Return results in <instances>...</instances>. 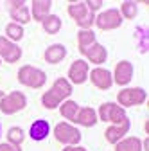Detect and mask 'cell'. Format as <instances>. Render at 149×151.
<instances>
[{
    "label": "cell",
    "instance_id": "cell-1",
    "mask_svg": "<svg viewBox=\"0 0 149 151\" xmlns=\"http://www.w3.org/2000/svg\"><path fill=\"white\" fill-rule=\"evenodd\" d=\"M72 93V86H70V83L67 81V79H63V78H59L58 81L54 83V86L47 92V93H43V97H42V103H43V106L45 108H56L63 99H67L68 96Z\"/></svg>",
    "mask_w": 149,
    "mask_h": 151
},
{
    "label": "cell",
    "instance_id": "cell-2",
    "mask_svg": "<svg viewBox=\"0 0 149 151\" xmlns=\"http://www.w3.org/2000/svg\"><path fill=\"white\" fill-rule=\"evenodd\" d=\"M18 79H20V83H24L25 86H31V88H40L45 85L47 81V76L45 72L38 70V68H34V67H22L20 72H18Z\"/></svg>",
    "mask_w": 149,
    "mask_h": 151
},
{
    "label": "cell",
    "instance_id": "cell-3",
    "mask_svg": "<svg viewBox=\"0 0 149 151\" xmlns=\"http://www.w3.org/2000/svg\"><path fill=\"white\" fill-rule=\"evenodd\" d=\"M68 14L83 27V31H88V29L92 27V24H94V20H95V18H94V13L86 7L85 2L70 4V6H68Z\"/></svg>",
    "mask_w": 149,
    "mask_h": 151
},
{
    "label": "cell",
    "instance_id": "cell-4",
    "mask_svg": "<svg viewBox=\"0 0 149 151\" xmlns=\"http://www.w3.org/2000/svg\"><path fill=\"white\" fill-rule=\"evenodd\" d=\"M25 104H27V99L22 92H11L9 96L2 97V101H0V110L4 113H7V115H11V113H16L22 108H25Z\"/></svg>",
    "mask_w": 149,
    "mask_h": 151
},
{
    "label": "cell",
    "instance_id": "cell-5",
    "mask_svg": "<svg viewBox=\"0 0 149 151\" xmlns=\"http://www.w3.org/2000/svg\"><path fill=\"white\" fill-rule=\"evenodd\" d=\"M54 135H56V139H58L59 142H63V144H77L81 140V133L74 126H70L67 122H59L58 126H56Z\"/></svg>",
    "mask_w": 149,
    "mask_h": 151
},
{
    "label": "cell",
    "instance_id": "cell-6",
    "mask_svg": "<svg viewBox=\"0 0 149 151\" xmlns=\"http://www.w3.org/2000/svg\"><path fill=\"white\" fill-rule=\"evenodd\" d=\"M97 27L102 29V31H110V29H115L122 24V16L117 9H108L106 13L99 14L97 16V20H95Z\"/></svg>",
    "mask_w": 149,
    "mask_h": 151
},
{
    "label": "cell",
    "instance_id": "cell-7",
    "mask_svg": "<svg viewBox=\"0 0 149 151\" xmlns=\"http://www.w3.org/2000/svg\"><path fill=\"white\" fill-rule=\"evenodd\" d=\"M119 103L122 106H135V104H142L145 101V92L142 88H126L117 96Z\"/></svg>",
    "mask_w": 149,
    "mask_h": 151
},
{
    "label": "cell",
    "instance_id": "cell-8",
    "mask_svg": "<svg viewBox=\"0 0 149 151\" xmlns=\"http://www.w3.org/2000/svg\"><path fill=\"white\" fill-rule=\"evenodd\" d=\"M99 115H101V119L106 121V122L117 124V122H120L122 119H126V111H124V108H120V106H117V104H113V103H106V104L101 106Z\"/></svg>",
    "mask_w": 149,
    "mask_h": 151
},
{
    "label": "cell",
    "instance_id": "cell-9",
    "mask_svg": "<svg viewBox=\"0 0 149 151\" xmlns=\"http://www.w3.org/2000/svg\"><path fill=\"white\" fill-rule=\"evenodd\" d=\"M0 56L9 61V63H14L20 60V56H22V50L18 49L14 43H11L7 38H0Z\"/></svg>",
    "mask_w": 149,
    "mask_h": 151
},
{
    "label": "cell",
    "instance_id": "cell-10",
    "mask_svg": "<svg viewBox=\"0 0 149 151\" xmlns=\"http://www.w3.org/2000/svg\"><path fill=\"white\" fill-rule=\"evenodd\" d=\"M128 129H129V121L128 119H122L120 122L110 126L106 129V140L111 142V144H117L120 140V137H124L128 133Z\"/></svg>",
    "mask_w": 149,
    "mask_h": 151
},
{
    "label": "cell",
    "instance_id": "cell-11",
    "mask_svg": "<svg viewBox=\"0 0 149 151\" xmlns=\"http://www.w3.org/2000/svg\"><path fill=\"white\" fill-rule=\"evenodd\" d=\"M90 79H92V83H94L97 88H101V90H108L111 86V83H113L111 74L106 68H94L92 74H90Z\"/></svg>",
    "mask_w": 149,
    "mask_h": 151
},
{
    "label": "cell",
    "instance_id": "cell-12",
    "mask_svg": "<svg viewBox=\"0 0 149 151\" xmlns=\"http://www.w3.org/2000/svg\"><path fill=\"white\" fill-rule=\"evenodd\" d=\"M86 76H88V65L83 61V60H77L74 61L70 70H68V78L76 83V85H81L86 81Z\"/></svg>",
    "mask_w": 149,
    "mask_h": 151
},
{
    "label": "cell",
    "instance_id": "cell-13",
    "mask_svg": "<svg viewBox=\"0 0 149 151\" xmlns=\"http://www.w3.org/2000/svg\"><path fill=\"white\" fill-rule=\"evenodd\" d=\"M133 76V65L129 61H119L115 67V83L117 85H128Z\"/></svg>",
    "mask_w": 149,
    "mask_h": 151
},
{
    "label": "cell",
    "instance_id": "cell-14",
    "mask_svg": "<svg viewBox=\"0 0 149 151\" xmlns=\"http://www.w3.org/2000/svg\"><path fill=\"white\" fill-rule=\"evenodd\" d=\"M83 54L86 56V58H88L92 63L101 65V63H104V61H106V49H104L102 45H99V43L90 45V47H88Z\"/></svg>",
    "mask_w": 149,
    "mask_h": 151
},
{
    "label": "cell",
    "instance_id": "cell-15",
    "mask_svg": "<svg viewBox=\"0 0 149 151\" xmlns=\"http://www.w3.org/2000/svg\"><path fill=\"white\" fill-rule=\"evenodd\" d=\"M50 6H52L50 0H34V2H32V16H34V20L43 22L45 18L49 16Z\"/></svg>",
    "mask_w": 149,
    "mask_h": 151
},
{
    "label": "cell",
    "instance_id": "cell-16",
    "mask_svg": "<svg viewBox=\"0 0 149 151\" xmlns=\"http://www.w3.org/2000/svg\"><path fill=\"white\" fill-rule=\"evenodd\" d=\"M49 122L47 121H36L32 126H31V137L32 140H43L47 135H49Z\"/></svg>",
    "mask_w": 149,
    "mask_h": 151
},
{
    "label": "cell",
    "instance_id": "cell-17",
    "mask_svg": "<svg viewBox=\"0 0 149 151\" xmlns=\"http://www.w3.org/2000/svg\"><path fill=\"white\" fill-rule=\"evenodd\" d=\"M74 121L83 124V126H94L95 121H97V115H95V111L92 110V108H81Z\"/></svg>",
    "mask_w": 149,
    "mask_h": 151
},
{
    "label": "cell",
    "instance_id": "cell-18",
    "mask_svg": "<svg viewBox=\"0 0 149 151\" xmlns=\"http://www.w3.org/2000/svg\"><path fill=\"white\" fill-rule=\"evenodd\" d=\"M11 6H13L11 7V16L20 24H27L29 22V11L24 6V2H11Z\"/></svg>",
    "mask_w": 149,
    "mask_h": 151
},
{
    "label": "cell",
    "instance_id": "cell-19",
    "mask_svg": "<svg viewBox=\"0 0 149 151\" xmlns=\"http://www.w3.org/2000/svg\"><path fill=\"white\" fill-rule=\"evenodd\" d=\"M65 56H67V50L63 45H52L45 50V60L49 63H59Z\"/></svg>",
    "mask_w": 149,
    "mask_h": 151
},
{
    "label": "cell",
    "instance_id": "cell-20",
    "mask_svg": "<svg viewBox=\"0 0 149 151\" xmlns=\"http://www.w3.org/2000/svg\"><path fill=\"white\" fill-rule=\"evenodd\" d=\"M115 151H142V142L137 137H129L126 140L117 142Z\"/></svg>",
    "mask_w": 149,
    "mask_h": 151
},
{
    "label": "cell",
    "instance_id": "cell-21",
    "mask_svg": "<svg viewBox=\"0 0 149 151\" xmlns=\"http://www.w3.org/2000/svg\"><path fill=\"white\" fill-rule=\"evenodd\" d=\"M77 40H79V50L85 52L90 45L95 43V34L92 32L90 29H88V31H81V32L77 34Z\"/></svg>",
    "mask_w": 149,
    "mask_h": 151
},
{
    "label": "cell",
    "instance_id": "cell-22",
    "mask_svg": "<svg viewBox=\"0 0 149 151\" xmlns=\"http://www.w3.org/2000/svg\"><path fill=\"white\" fill-rule=\"evenodd\" d=\"M43 29H45L49 34H56V32L61 29V20H59V16L49 14L45 20H43Z\"/></svg>",
    "mask_w": 149,
    "mask_h": 151
},
{
    "label": "cell",
    "instance_id": "cell-23",
    "mask_svg": "<svg viewBox=\"0 0 149 151\" xmlns=\"http://www.w3.org/2000/svg\"><path fill=\"white\" fill-rule=\"evenodd\" d=\"M77 108L79 106L74 103V101H67L61 106V115L67 117V119H70V121H74V119H76V115H77Z\"/></svg>",
    "mask_w": 149,
    "mask_h": 151
},
{
    "label": "cell",
    "instance_id": "cell-24",
    "mask_svg": "<svg viewBox=\"0 0 149 151\" xmlns=\"http://www.w3.org/2000/svg\"><path fill=\"white\" fill-rule=\"evenodd\" d=\"M7 139L13 146H20L24 142V131L20 128H11L9 133H7Z\"/></svg>",
    "mask_w": 149,
    "mask_h": 151
},
{
    "label": "cell",
    "instance_id": "cell-25",
    "mask_svg": "<svg viewBox=\"0 0 149 151\" xmlns=\"http://www.w3.org/2000/svg\"><path fill=\"white\" fill-rule=\"evenodd\" d=\"M7 36L11 38V40H22L24 29L18 25V24H9V25H7Z\"/></svg>",
    "mask_w": 149,
    "mask_h": 151
},
{
    "label": "cell",
    "instance_id": "cell-26",
    "mask_svg": "<svg viewBox=\"0 0 149 151\" xmlns=\"http://www.w3.org/2000/svg\"><path fill=\"white\" fill-rule=\"evenodd\" d=\"M120 11L126 18H135L137 16V4L135 2H124L120 6Z\"/></svg>",
    "mask_w": 149,
    "mask_h": 151
},
{
    "label": "cell",
    "instance_id": "cell-27",
    "mask_svg": "<svg viewBox=\"0 0 149 151\" xmlns=\"http://www.w3.org/2000/svg\"><path fill=\"white\" fill-rule=\"evenodd\" d=\"M86 4V7L92 11V13H94L95 9H99L101 6H102V2H101V0H88V2H85Z\"/></svg>",
    "mask_w": 149,
    "mask_h": 151
},
{
    "label": "cell",
    "instance_id": "cell-28",
    "mask_svg": "<svg viewBox=\"0 0 149 151\" xmlns=\"http://www.w3.org/2000/svg\"><path fill=\"white\" fill-rule=\"evenodd\" d=\"M0 151H20V147L13 146V144H2L0 146Z\"/></svg>",
    "mask_w": 149,
    "mask_h": 151
},
{
    "label": "cell",
    "instance_id": "cell-29",
    "mask_svg": "<svg viewBox=\"0 0 149 151\" xmlns=\"http://www.w3.org/2000/svg\"><path fill=\"white\" fill-rule=\"evenodd\" d=\"M63 151H86L85 147H77V146H68V147H65Z\"/></svg>",
    "mask_w": 149,
    "mask_h": 151
},
{
    "label": "cell",
    "instance_id": "cell-30",
    "mask_svg": "<svg viewBox=\"0 0 149 151\" xmlns=\"http://www.w3.org/2000/svg\"><path fill=\"white\" fill-rule=\"evenodd\" d=\"M2 97H4V96H2V92H0V101H2Z\"/></svg>",
    "mask_w": 149,
    "mask_h": 151
}]
</instances>
